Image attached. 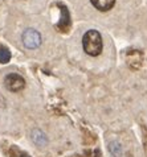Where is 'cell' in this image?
I'll return each mask as SVG.
<instances>
[{
    "instance_id": "6da1fadb",
    "label": "cell",
    "mask_w": 147,
    "mask_h": 157,
    "mask_svg": "<svg viewBox=\"0 0 147 157\" xmlns=\"http://www.w3.org/2000/svg\"><path fill=\"white\" fill-rule=\"evenodd\" d=\"M82 46H84V50L86 52V54L92 56V57L101 54L103 42L98 30H94V29L88 30L84 34V37H82Z\"/></svg>"
},
{
    "instance_id": "7a4b0ae2",
    "label": "cell",
    "mask_w": 147,
    "mask_h": 157,
    "mask_svg": "<svg viewBox=\"0 0 147 157\" xmlns=\"http://www.w3.org/2000/svg\"><path fill=\"white\" fill-rule=\"evenodd\" d=\"M4 85L12 93H17V91H21L25 87V81L24 78L19 75V74H8V75L4 78Z\"/></svg>"
},
{
    "instance_id": "3957f363",
    "label": "cell",
    "mask_w": 147,
    "mask_h": 157,
    "mask_svg": "<svg viewBox=\"0 0 147 157\" xmlns=\"http://www.w3.org/2000/svg\"><path fill=\"white\" fill-rule=\"evenodd\" d=\"M23 44L28 49H36L41 45V36L37 30L34 29H27L23 33Z\"/></svg>"
},
{
    "instance_id": "277c9868",
    "label": "cell",
    "mask_w": 147,
    "mask_h": 157,
    "mask_svg": "<svg viewBox=\"0 0 147 157\" xmlns=\"http://www.w3.org/2000/svg\"><path fill=\"white\" fill-rule=\"evenodd\" d=\"M90 2H92V4L97 10L102 11V12L111 10L115 4V0H90Z\"/></svg>"
},
{
    "instance_id": "5b68a950",
    "label": "cell",
    "mask_w": 147,
    "mask_h": 157,
    "mask_svg": "<svg viewBox=\"0 0 147 157\" xmlns=\"http://www.w3.org/2000/svg\"><path fill=\"white\" fill-rule=\"evenodd\" d=\"M32 140L34 141V144H37L38 147H42L46 144V137L44 132H41L40 129H34L32 132Z\"/></svg>"
},
{
    "instance_id": "8992f818",
    "label": "cell",
    "mask_w": 147,
    "mask_h": 157,
    "mask_svg": "<svg viewBox=\"0 0 147 157\" xmlns=\"http://www.w3.org/2000/svg\"><path fill=\"white\" fill-rule=\"evenodd\" d=\"M10 59H11L10 50H8L7 48H2V49H0V62L7 63V62H10Z\"/></svg>"
},
{
    "instance_id": "52a82bcc",
    "label": "cell",
    "mask_w": 147,
    "mask_h": 157,
    "mask_svg": "<svg viewBox=\"0 0 147 157\" xmlns=\"http://www.w3.org/2000/svg\"><path fill=\"white\" fill-rule=\"evenodd\" d=\"M109 149H110V152L113 153L114 156H119L121 155V145L118 143H115V141H113V143H110L109 144Z\"/></svg>"
}]
</instances>
